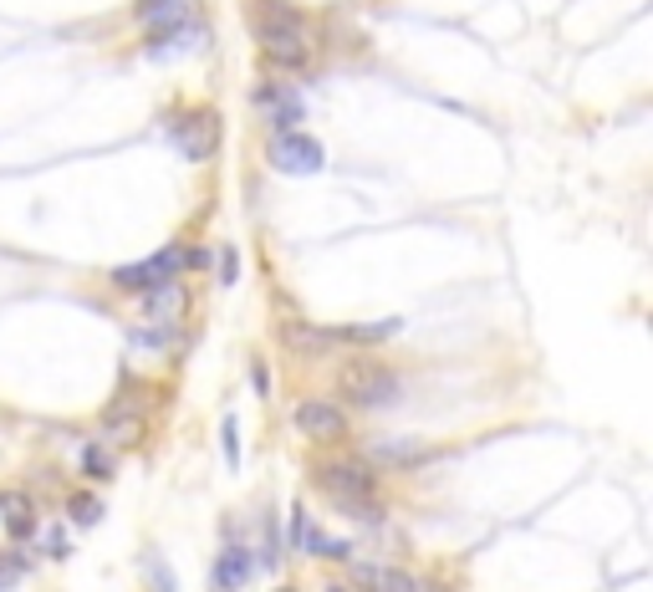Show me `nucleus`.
<instances>
[{
  "label": "nucleus",
  "mask_w": 653,
  "mask_h": 592,
  "mask_svg": "<svg viewBox=\"0 0 653 592\" xmlns=\"http://www.w3.org/2000/svg\"><path fill=\"white\" fill-rule=\"evenodd\" d=\"M297 429L317 444H337L348 434V414H342V404H332V399H302V404H297Z\"/></svg>",
  "instance_id": "obj_6"
},
{
  "label": "nucleus",
  "mask_w": 653,
  "mask_h": 592,
  "mask_svg": "<svg viewBox=\"0 0 653 592\" xmlns=\"http://www.w3.org/2000/svg\"><path fill=\"white\" fill-rule=\"evenodd\" d=\"M312 480L327 491V501H332V506L352 511V516H378V511H373L378 480H373L368 459H322L317 470H312Z\"/></svg>",
  "instance_id": "obj_2"
},
{
  "label": "nucleus",
  "mask_w": 653,
  "mask_h": 592,
  "mask_svg": "<svg viewBox=\"0 0 653 592\" xmlns=\"http://www.w3.org/2000/svg\"><path fill=\"white\" fill-rule=\"evenodd\" d=\"M215 261V251H204V245H189V251H179V266H189V272H204Z\"/></svg>",
  "instance_id": "obj_20"
},
{
  "label": "nucleus",
  "mask_w": 653,
  "mask_h": 592,
  "mask_svg": "<svg viewBox=\"0 0 653 592\" xmlns=\"http://www.w3.org/2000/svg\"><path fill=\"white\" fill-rule=\"evenodd\" d=\"M251 572H255V557H251V546H240V542H230V546H219V557H215V592H246V582H251Z\"/></svg>",
  "instance_id": "obj_8"
},
{
  "label": "nucleus",
  "mask_w": 653,
  "mask_h": 592,
  "mask_svg": "<svg viewBox=\"0 0 653 592\" xmlns=\"http://www.w3.org/2000/svg\"><path fill=\"white\" fill-rule=\"evenodd\" d=\"M368 455H373V459H384V465H419L414 455H424V450H419L414 440H378V444L368 450Z\"/></svg>",
  "instance_id": "obj_16"
},
{
  "label": "nucleus",
  "mask_w": 653,
  "mask_h": 592,
  "mask_svg": "<svg viewBox=\"0 0 653 592\" xmlns=\"http://www.w3.org/2000/svg\"><path fill=\"white\" fill-rule=\"evenodd\" d=\"M77 465H83V475H92V480H113V475H117L113 450H102V444H83Z\"/></svg>",
  "instance_id": "obj_15"
},
{
  "label": "nucleus",
  "mask_w": 653,
  "mask_h": 592,
  "mask_svg": "<svg viewBox=\"0 0 653 592\" xmlns=\"http://www.w3.org/2000/svg\"><path fill=\"white\" fill-rule=\"evenodd\" d=\"M168 138H174V149L185 153L189 164H204L210 153L219 149V118L215 113H185V118H174L168 123Z\"/></svg>",
  "instance_id": "obj_5"
},
{
  "label": "nucleus",
  "mask_w": 653,
  "mask_h": 592,
  "mask_svg": "<svg viewBox=\"0 0 653 592\" xmlns=\"http://www.w3.org/2000/svg\"><path fill=\"white\" fill-rule=\"evenodd\" d=\"M255 102H261L271 118H276V128H297V123H302V113H306L302 98H297L291 87H261V92H255Z\"/></svg>",
  "instance_id": "obj_12"
},
{
  "label": "nucleus",
  "mask_w": 653,
  "mask_h": 592,
  "mask_svg": "<svg viewBox=\"0 0 653 592\" xmlns=\"http://www.w3.org/2000/svg\"><path fill=\"white\" fill-rule=\"evenodd\" d=\"M219 444H225V459H230V465H240V429H235V419L219 424Z\"/></svg>",
  "instance_id": "obj_19"
},
{
  "label": "nucleus",
  "mask_w": 653,
  "mask_h": 592,
  "mask_svg": "<svg viewBox=\"0 0 653 592\" xmlns=\"http://www.w3.org/2000/svg\"><path fill=\"white\" fill-rule=\"evenodd\" d=\"M352 582L363 592H419V577L384 567V562H352Z\"/></svg>",
  "instance_id": "obj_9"
},
{
  "label": "nucleus",
  "mask_w": 653,
  "mask_h": 592,
  "mask_svg": "<svg viewBox=\"0 0 653 592\" xmlns=\"http://www.w3.org/2000/svg\"><path fill=\"white\" fill-rule=\"evenodd\" d=\"M251 32L276 67H306V62H312V26L302 21L297 5H286V0H255Z\"/></svg>",
  "instance_id": "obj_1"
},
{
  "label": "nucleus",
  "mask_w": 653,
  "mask_h": 592,
  "mask_svg": "<svg viewBox=\"0 0 653 592\" xmlns=\"http://www.w3.org/2000/svg\"><path fill=\"white\" fill-rule=\"evenodd\" d=\"M153 592H174V572L168 567H153Z\"/></svg>",
  "instance_id": "obj_22"
},
{
  "label": "nucleus",
  "mask_w": 653,
  "mask_h": 592,
  "mask_svg": "<svg viewBox=\"0 0 653 592\" xmlns=\"http://www.w3.org/2000/svg\"><path fill=\"white\" fill-rule=\"evenodd\" d=\"M0 526L11 531V542H26V537L36 531L32 495H21V491H5V495H0Z\"/></svg>",
  "instance_id": "obj_10"
},
{
  "label": "nucleus",
  "mask_w": 653,
  "mask_h": 592,
  "mask_svg": "<svg viewBox=\"0 0 653 592\" xmlns=\"http://www.w3.org/2000/svg\"><path fill=\"white\" fill-rule=\"evenodd\" d=\"M337 389H342V399L357 404V408H388L403 393V383H399V373L393 368L357 357V363H348V368L337 373Z\"/></svg>",
  "instance_id": "obj_3"
},
{
  "label": "nucleus",
  "mask_w": 653,
  "mask_h": 592,
  "mask_svg": "<svg viewBox=\"0 0 653 592\" xmlns=\"http://www.w3.org/2000/svg\"><path fill=\"white\" fill-rule=\"evenodd\" d=\"M276 592H297V588H276Z\"/></svg>",
  "instance_id": "obj_24"
},
{
  "label": "nucleus",
  "mask_w": 653,
  "mask_h": 592,
  "mask_svg": "<svg viewBox=\"0 0 653 592\" xmlns=\"http://www.w3.org/2000/svg\"><path fill=\"white\" fill-rule=\"evenodd\" d=\"M281 338L291 342V348H302V353H327V348L337 342V338H332V327H306V322H291Z\"/></svg>",
  "instance_id": "obj_14"
},
{
  "label": "nucleus",
  "mask_w": 653,
  "mask_h": 592,
  "mask_svg": "<svg viewBox=\"0 0 653 592\" xmlns=\"http://www.w3.org/2000/svg\"><path fill=\"white\" fill-rule=\"evenodd\" d=\"M327 592H348V588H327Z\"/></svg>",
  "instance_id": "obj_23"
},
{
  "label": "nucleus",
  "mask_w": 653,
  "mask_h": 592,
  "mask_svg": "<svg viewBox=\"0 0 653 592\" xmlns=\"http://www.w3.org/2000/svg\"><path fill=\"white\" fill-rule=\"evenodd\" d=\"M67 521H72V526H98V521H102V501H98L92 491L67 495Z\"/></svg>",
  "instance_id": "obj_17"
},
{
  "label": "nucleus",
  "mask_w": 653,
  "mask_h": 592,
  "mask_svg": "<svg viewBox=\"0 0 653 592\" xmlns=\"http://www.w3.org/2000/svg\"><path fill=\"white\" fill-rule=\"evenodd\" d=\"M235 276H240V261H235V251H219V281L230 287Z\"/></svg>",
  "instance_id": "obj_21"
},
{
  "label": "nucleus",
  "mask_w": 653,
  "mask_h": 592,
  "mask_svg": "<svg viewBox=\"0 0 653 592\" xmlns=\"http://www.w3.org/2000/svg\"><path fill=\"white\" fill-rule=\"evenodd\" d=\"M179 297H185V291L174 287V281H164V287L143 291V306H149V317H174V312H179Z\"/></svg>",
  "instance_id": "obj_18"
},
{
  "label": "nucleus",
  "mask_w": 653,
  "mask_h": 592,
  "mask_svg": "<svg viewBox=\"0 0 653 592\" xmlns=\"http://www.w3.org/2000/svg\"><path fill=\"white\" fill-rule=\"evenodd\" d=\"M399 332V322H357V327H332V338L337 342H352V348H378V342H388Z\"/></svg>",
  "instance_id": "obj_13"
},
{
  "label": "nucleus",
  "mask_w": 653,
  "mask_h": 592,
  "mask_svg": "<svg viewBox=\"0 0 653 592\" xmlns=\"http://www.w3.org/2000/svg\"><path fill=\"white\" fill-rule=\"evenodd\" d=\"M174 272H179V251H153L149 261H138V266H117V272H113V287L149 291V287H164Z\"/></svg>",
  "instance_id": "obj_7"
},
{
  "label": "nucleus",
  "mask_w": 653,
  "mask_h": 592,
  "mask_svg": "<svg viewBox=\"0 0 653 592\" xmlns=\"http://www.w3.org/2000/svg\"><path fill=\"white\" fill-rule=\"evenodd\" d=\"M149 32H159V26H179V21H194V0H138L134 11Z\"/></svg>",
  "instance_id": "obj_11"
},
{
  "label": "nucleus",
  "mask_w": 653,
  "mask_h": 592,
  "mask_svg": "<svg viewBox=\"0 0 653 592\" xmlns=\"http://www.w3.org/2000/svg\"><path fill=\"white\" fill-rule=\"evenodd\" d=\"M266 164L276 174H291V179H312V174L327 164V153H322V143L312 134H302V128H276V134L266 138Z\"/></svg>",
  "instance_id": "obj_4"
}]
</instances>
